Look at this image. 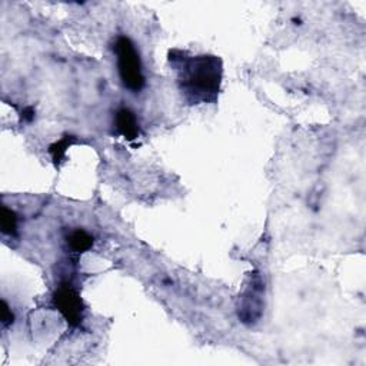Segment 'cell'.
<instances>
[{"label": "cell", "instance_id": "cell-1", "mask_svg": "<svg viewBox=\"0 0 366 366\" xmlns=\"http://www.w3.org/2000/svg\"><path fill=\"white\" fill-rule=\"evenodd\" d=\"M169 62L178 73L179 90L189 105L215 103L218 101L224 75V66L218 56H189L182 51H172Z\"/></svg>", "mask_w": 366, "mask_h": 366}, {"label": "cell", "instance_id": "cell-2", "mask_svg": "<svg viewBox=\"0 0 366 366\" xmlns=\"http://www.w3.org/2000/svg\"><path fill=\"white\" fill-rule=\"evenodd\" d=\"M114 51L118 62V72L126 89L139 93L145 86V76L142 70V60L135 43L126 36H119Z\"/></svg>", "mask_w": 366, "mask_h": 366}, {"label": "cell", "instance_id": "cell-3", "mask_svg": "<svg viewBox=\"0 0 366 366\" xmlns=\"http://www.w3.org/2000/svg\"><path fill=\"white\" fill-rule=\"evenodd\" d=\"M265 280L258 270L250 272L237 300V316L242 324L257 325L265 312Z\"/></svg>", "mask_w": 366, "mask_h": 366}, {"label": "cell", "instance_id": "cell-4", "mask_svg": "<svg viewBox=\"0 0 366 366\" xmlns=\"http://www.w3.org/2000/svg\"><path fill=\"white\" fill-rule=\"evenodd\" d=\"M52 304L70 328L82 325L85 319V304L72 283L65 282L57 286L52 298Z\"/></svg>", "mask_w": 366, "mask_h": 366}, {"label": "cell", "instance_id": "cell-5", "mask_svg": "<svg viewBox=\"0 0 366 366\" xmlns=\"http://www.w3.org/2000/svg\"><path fill=\"white\" fill-rule=\"evenodd\" d=\"M114 126L118 135L123 136L126 140H135L140 133V127L136 115L131 109L120 107L114 119Z\"/></svg>", "mask_w": 366, "mask_h": 366}, {"label": "cell", "instance_id": "cell-6", "mask_svg": "<svg viewBox=\"0 0 366 366\" xmlns=\"http://www.w3.org/2000/svg\"><path fill=\"white\" fill-rule=\"evenodd\" d=\"M68 246L75 254H82L92 249L93 246V236L89 235L83 229H76L68 235Z\"/></svg>", "mask_w": 366, "mask_h": 366}, {"label": "cell", "instance_id": "cell-7", "mask_svg": "<svg viewBox=\"0 0 366 366\" xmlns=\"http://www.w3.org/2000/svg\"><path fill=\"white\" fill-rule=\"evenodd\" d=\"M77 142H79V140H77L76 136H73V135H65V136H63L60 140L55 142L53 145L49 146V149H47V152L51 153L52 161H53L55 166H59V165H60L62 159L65 157V155H66V151H68L72 145H75V143H77Z\"/></svg>", "mask_w": 366, "mask_h": 366}, {"label": "cell", "instance_id": "cell-8", "mask_svg": "<svg viewBox=\"0 0 366 366\" xmlns=\"http://www.w3.org/2000/svg\"><path fill=\"white\" fill-rule=\"evenodd\" d=\"M0 225H2V233L10 237L18 236V215L6 205L0 209Z\"/></svg>", "mask_w": 366, "mask_h": 366}, {"label": "cell", "instance_id": "cell-9", "mask_svg": "<svg viewBox=\"0 0 366 366\" xmlns=\"http://www.w3.org/2000/svg\"><path fill=\"white\" fill-rule=\"evenodd\" d=\"M13 322H14V313L9 308L8 302L3 299L2 300V326H3V329L12 326Z\"/></svg>", "mask_w": 366, "mask_h": 366}, {"label": "cell", "instance_id": "cell-10", "mask_svg": "<svg viewBox=\"0 0 366 366\" xmlns=\"http://www.w3.org/2000/svg\"><path fill=\"white\" fill-rule=\"evenodd\" d=\"M35 118V109L31 107V106H27L23 109V112H22V119L25 122H31Z\"/></svg>", "mask_w": 366, "mask_h": 366}]
</instances>
